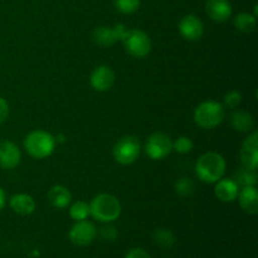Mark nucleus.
<instances>
[{
  "label": "nucleus",
  "mask_w": 258,
  "mask_h": 258,
  "mask_svg": "<svg viewBox=\"0 0 258 258\" xmlns=\"http://www.w3.org/2000/svg\"><path fill=\"white\" fill-rule=\"evenodd\" d=\"M226 159L216 151H208L201 155L196 163V174L203 183L214 184L226 174Z\"/></svg>",
  "instance_id": "1"
},
{
  "label": "nucleus",
  "mask_w": 258,
  "mask_h": 258,
  "mask_svg": "<svg viewBox=\"0 0 258 258\" xmlns=\"http://www.w3.org/2000/svg\"><path fill=\"white\" fill-rule=\"evenodd\" d=\"M122 212L117 197L108 193H101L96 196L90 203V214L101 223H112L117 221Z\"/></svg>",
  "instance_id": "2"
},
{
  "label": "nucleus",
  "mask_w": 258,
  "mask_h": 258,
  "mask_svg": "<svg viewBox=\"0 0 258 258\" xmlns=\"http://www.w3.org/2000/svg\"><path fill=\"white\" fill-rule=\"evenodd\" d=\"M55 144V138L50 133L45 130H34L25 136L23 145L28 155L42 160L49 158L54 153Z\"/></svg>",
  "instance_id": "3"
},
{
  "label": "nucleus",
  "mask_w": 258,
  "mask_h": 258,
  "mask_svg": "<svg viewBox=\"0 0 258 258\" xmlns=\"http://www.w3.org/2000/svg\"><path fill=\"white\" fill-rule=\"evenodd\" d=\"M224 106L214 100L203 101L194 110V122L202 128H214L224 120Z\"/></svg>",
  "instance_id": "4"
},
{
  "label": "nucleus",
  "mask_w": 258,
  "mask_h": 258,
  "mask_svg": "<svg viewBox=\"0 0 258 258\" xmlns=\"http://www.w3.org/2000/svg\"><path fill=\"white\" fill-rule=\"evenodd\" d=\"M121 42L126 52L134 58L146 57L153 47L150 37L141 29H127Z\"/></svg>",
  "instance_id": "5"
},
{
  "label": "nucleus",
  "mask_w": 258,
  "mask_h": 258,
  "mask_svg": "<svg viewBox=\"0 0 258 258\" xmlns=\"http://www.w3.org/2000/svg\"><path fill=\"white\" fill-rule=\"evenodd\" d=\"M141 153V143L136 136L127 135L121 138L113 145L112 154L115 160L121 165H130L135 163Z\"/></svg>",
  "instance_id": "6"
},
{
  "label": "nucleus",
  "mask_w": 258,
  "mask_h": 258,
  "mask_svg": "<svg viewBox=\"0 0 258 258\" xmlns=\"http://www.w3.org/2000/svg\"><path fill=\"white\" fill-rule=\"evenodd\" d=\"M145 151L151 160H163L173 151V140L165 133H154L146 140Z\"/></svg>",
  "instance_id": "7"
},
{
  "label": "nucleus",
  "mask_w": 258,
  "mask_h": 258,
  "mask_svg": "<svg viewBox=\"0 0 258 258\" xmlns=\"http://www.w3.org/2000/svg\"><path fill=\"white\" fill-rule=\"evenodd\" d=\"M96 236H97L96 226L87 219L76 222L68 232L70 241L78 247H86L91 244L95 241Z\"/></svg>",
  "instance_id": "8"
},
{
  "label": "nucleus",
  "mask_w": 258,
  "mask_h": 258,
  "mask_svg": "<svg viewBox=\"0 0 258 258\" xmlns=\"http://www.w3.org/2000/svg\"><path fill=\"white\" fill-rule=\"evenodd\" d=\"M242 168L248 170H257L258 168V133L252 131L243 141L239 151Z\"/></svg>",
  "instance_id": "9"
},
{
  "label": "nucleus",
  "mask_w": 258,
  "mask_h": 258,
  "mask_svg": "<svg viewBox=\"0 0 258 258\" xmlns=\"http://www.w3.org/2000/svg\"><path fill=\"white\" fill-rule=\"evenodd\" d=\"M126 27L123 24H116L115 27H97L92 32V39L100 47H112L115 43L122 39L126 33Z\"/></svg>",
  "instance_id": "10"
},
{
  "label": "nucleus",
  "mask_w": 258,
  "mask_h": 258,
  "mask_svg": "<svg viewBox=\"0 0 258 258\" xmlns=\"http://www.w3.org/2000/svg\"><path fill=\"white\" fill-rule=\"evenodd\" d=\"M116 81L115 72L108 66L102 64L96 67L90 76V85L97 92H107L113 87Z\"/></svg>",
  "instance_id": "11"
},
{
  "label": "nucleus",
  "mask_w": 258,
  "mask_h": 258,
  "mask_svg": "<svg viewBox=\"0 0 258 258\" xmlns=\"http://www.w3.org/2000/svg\"><path fill=\"white\" fill-rule=\"evenodd\" d=\"M178 29L181 37L184 39L189 40V42L199 40L204 34L203 22L194 14H188L181 18L180 22H179Z\"/></svg>",
  "instance_id": "12"
},
{
  "label": "nucleus",
  "mask_w": 258,
  "mask_h": 258,
  "mask_svg": "<svg viewBox=\"0 0 258 258\" xmlns=\"http://www.w3.org/2000/svg\"><path fill=\"white\" fill-rule=\"evenodd\" d=\"M22 160V151L10 140H0V168L5 170L17 168Z\"/></svg>",
  "instance_id": "13"
},
{
  "label": "nucleus",
  "mask_w": 258,
  "mask_h": 258,
  "mask_svg": "<svg viewBox=\"0 0 258 258\" xmlns=\"http://www.w3.org/2000/svg\"><path fill=\"white\" fill-rule=\"evenodd\" d=\"M214 196L218 201L223 203H232L237 199L239 193V186L234 179L222 178L217 183H214Z\"/></svg>",
  "instance_id": "14"
},
{
  "label": "nucleus",
  "mask_w": 258,
  "mask_h": 258,
  "mask_svg": "<svg viewBox=\"0 0 258 258\" xmlns=\"http://www.w3.org/2000/svg\"><path fill=\"white\" fill-rule=\"evenodd\" d=\"M206 12L213 22L223 23L232 17V5L228 0H207Z\"/></svg>",
  "instance_id": "15"
},
{
  "label": "nucleus",
  "mask_w": 258,
  "mask_h": 258,
  "mask_svg": "<svg viewBox=\"0 0 258 258\" xmlns=\"http://www.w3.org/2000/svg\"><path fill=\"white\" fill-rule=\"evenodd\" d=\"M9 206L12 211L19 216H30L37 208L34 198L27 193L14 194L9 199Z\"/></svg>",
  "instance_id": "16"
},
{
  "label": "nucleus",
  "mask_w": 258,
  "mask_h": 258,
  "mask_svg": "<svg viewBox=\"0 0 258 258\" xmlns=\"http://www.w3.org/2000/svg\"><path fill=\"white\" fill-rule=\"evenodd\" d=\"M239 206L246 213L257 214L258 212V191L256 186H243L239 189L238 197Z\"/></svg>",
  "instance_id": "17"
},
{
  "label": "nucleus",
  "mask_w": 258,
  "mask_h": 258,
  "mask_svg": "<svg viewBox=\"0 0 258 258\" xmlns=\"http://www.w3.org/2000/svg\"><path fill=\"white\" fill-rule=\"evenodd\" d=\"M47 197L50 206L54 207L55 209H66L67 207H70L71 202H72V194L63 185L52 186L48 191Z\"/></svg>",
  "instance_id": "18"
},
{
  "label": "nucleus",
  "mask_w": 258,
  "mask_h": 258,
  "mask_svg": "<svg viewBox=\"0 0 258 258\" xmlns=\"http://www.w3.org/2000/svg\"><path fill=\"white\" fill-rule=\"evenodd\" d=\"M231 125L239 133H251L254 127V118L248 111L236 110L231 115Z\"/></svg>",
  "instance_id": "19"
},
{
  "label": "nucleus",
  "mask_w": 258,
  "mask_h": 258,
  "mask_svg": "<svg viewBox=\"0 0 258 258\" xmlns=\"http://www.w3.org/2000/svg\"><path fill=\"white\" fill-rule=\"evenodd\" d=\"M256 15L251 14V13L242 12L234 17L233 24L237 30L242 33H249L253 32L256 28Z\"/></svg>",
  "instance_id": "20"
},
{
  "label": "nucleus",
  "mask_w": 258,
  "mask_h": 258,
  "mask_svg": "<svg viewBox=\"0 0 258 258\" xmlns=\"http://www.w3.org/2000/svg\"><path fill=\"white\" fill-rule=\"evenodd\" d=\"M90 216V204L87 202L77 201L70 207V217L75 222L85 221Z\"/></svg>",
  "instance_id": "21"
},
{
  "label": "nucleus",
  "mask_w": 258,
  "mask_h": 258,
  "mask_svg": "<svg viewBox=\"0 0 258 258\" xmlns=\"http://www.w3.org/2000/svg\"><path fill=\"white\" fill-rule=\"evenodd\" d=\"M153 238L155 241V243H158L163 248H170V247L174 246V243L176 241L173 232L166 228L156 229L153 234Z\"/></svg>",
  "instance_id": "22"
},
{
  "label": "nucleus",
  "mask_w": 258,
  "mask_h": 258,
  "mask_svg": "<svg viewBox=\"0 0 258 258\" xmlns=\"http://www.w3.org/2000/svg\"><path fill=\"white\" fill-rule=\"evenodd\" d=\"M257 179V170H248V169L242 168L241 170L236 174L234 180L238 184L239 188H243V186H256Z\"/></svg>",
  "instance_id": "23"
},
{
  "label": "nucleus",
  "mask_w": 258,
  "mask_h": 258,
  "mask_svg": "<svg viewBox=\"0 0 258 258\" xmlns=\"http://www.w3.org/2000/svg\"><path fill=\"white\" fill-rule=\"evenodd\" d=\"M174 189H175V193L178 194V196L188 198V197L193 196V193L196 191V184H194V181L191 180L190 178L183 176V178L178 179V180L175 181Z\"/></svg>",
  "instance_id": "24"
},
{
  "label": "nucleus",
  "mask_w": 258,
  "mask_h": 258,
  "mask_svg": "<svg viewBox=\"0 0 258 258\" xmlns=\"http://www.w3.org/2000/svg\"><path fill=\"white\" fill-rule=\"evenodd\" d=\"M140 0H115L116 9L126 15L134 14L140 8Z\"/></svg>",
  "instance_id": "25"
},
{
  "label": "nucleus",
  "mask_w": 258,
  "mask_h": 258,
  "mask_svg": "<svg viewBox=\"0 0 258 258\" xmlns=\"http://www.w3.org/2000/svg\"><path fill=\"white\" fill-rule=\"evenodd\" d=\"M194 143L188 136H180L173 141V150L178 154H188L193 150Z\"/></svg>",
  "instance_id": "26"
},
{
  "label": "nucleus",
  "mask_w": 258,
  "mask_h": 258,
  "mask_svg": "<svg viewBox=\"0 0 258 258\" xmlns=\"http://www.w3.org/2000/svg\"><path fill=\"white\" fill-rule=\"evenodd\" d=\"M223 101L226 107L234 110V108L238 107L242 102L241 92H238V91H231V92H228L226 96H224Z\"/></svg>",
  "instance_id": "27"
},
{
  "label": "nucleus",
  "mask_w": 258,
  "mask_h": 258,
  "mask_svg": "<svg viewBox=\"0 0 258 258\" xmlns=\"http://www.w3.org/2000/svg\"><path fill=\"white\" fill-rule=\"evenodd\" d=\"M107 226L102 227L100 231V236L101 238L105 239V241H115L116 238L118 237V232L117 229L115 228L113 226H108V223H106Z\"/></svg>",
  "instance_id": "28"
},
{
  "label": "nucleus",
  "mask_w": 258,
  "mask_h": 258,
  "mask_svg": "<svg viewBox=\"0 0 258 258\" xmlns=\"http://www.w3.org/2000/svg\"><path fill=\"white\" fill-rule=\"evenodd\" d=\"M10 113V108H9V103L7 102V100L3 97H0V125L4 123L5 121L8 120Z\"/></svg>",
  "instance_id": "29"
},
{
  "label": "nucleus",
  "mask_w": 258,
  "mask_h": 258,
  "mask_svg": "<svg viewBox=\"0 0 258 258\" xmlns=\"http://www.w3.org/2000/svg\"><path fill=\"white\" fill-rule=\"evenodd\" d=\"M125 258H151L150 254L143 248H133L126 253Z\"/></svg>",
  "instance_id": "30"
},
{
  "label": "nucleus",
  "mask_w": 258,
  "mask_h": 258,
  "mask_svg": "<svg viewBox=\"0 0 258 258\" xmlns=\"http://www.w3.org/2000/svg\"><path fill=\"white\" fill-rule=\"evenodd\" d=\"M5 203H7V196H5V191L0 186V211H3V208L5 207Z\"/></svg>",
  "instance_id": "31"
}]
</instances>
